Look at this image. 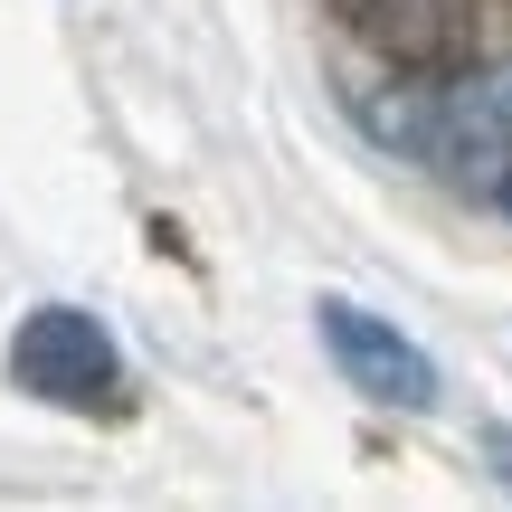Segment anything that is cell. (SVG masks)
<instances>
[{
    "label": "cell",
    "instance_id": "1",
    "mask_svg": "<svg viewBox=\"0 0 512 512\" xmlns=\"http://www.w3.org/2000/svg\"><path fill=\"white\" fill-rule=\"evenodd\" d=\"M361 124H380L399 152H418L437 181L456 190H503L512 171V67H475L456 86H418L408 105H361Z\"/></svg>",
    "mask_w": 512,
    "mask_h": 512
},
{
    "label": "cell",
    "instance_id": "2",
    "mask_svg": "<svg viewBox=\"0 0 512 512\" xmlns=\"http://www.w3.org/2000/svg\"><path fill=\"white\" fill-rule=\"evenodd\" d=\"M10 389H29L48 408H124L114 332L86 304H29L10 332Z\"/></svg>",
    "mask_w": 512,
    "mask_h": 512
},
{
    "label": "cell",
    "instance_id": "3",
    "mask_svg": "<svg viewBox=\"0 0 512 512\" xmlns=\"http://www.w3.org/2000/svg\"><path fill=\"white\" fill-rule=\"evenodd\" d=\"M313 323H323L332 370H342L361 399H380V408H437V361H427L389 313H361V304H342V294H323Z\"/></svg>",
    "mask_w": 512,
    "mask_h": 512
},
{
    "label": "cell",
    "instance_id": "4",
    "mask_svg": "<svg viewBox=\"0 0 512 512\" xmlns=\"http://www.w3.org/2000/svg\"><path fill=\"white\" fill-rule=\"evenodd\" d=\"M475 446H484V465H494V484H512V427L494 418V427H484V437H475Z\"/></svg>",
    "mask_w": 512,
    "mask_h": 512
},
{
    "label": "cell",
    "instance_id": "5",
    "mask_svg": "<svg viewBox=\"0 0 512 512\" xmlns=\"http://www.w3.org/2000/svg\"><path fill=\"white\" fill-rule=\"evenodd\" d=\"M503 209H512V171H503Z\"/></svg>",
    "mask_w": 512,
    "mask_h": 512
}]
</instances>
